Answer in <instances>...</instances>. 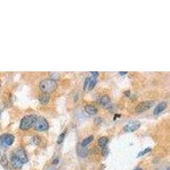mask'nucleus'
<instances>
[{
  "label": "nucleus",
  "instance_id": "obj_1",
  "mask_svg": "<svg viewBox=\"0 0 170 170\" xmlns=\"http://www.w3.org/2000/svg\"><path fill=\"white\" fill-rule=\"evenodd\" d=\"M39 88L43 94H50L57 88V83L52 78H46L39 83Z\"/></svg>",
  "mask_w": 170,
  "mask_h": 170
},
{
  "label": "nucleus",
  "instance_id": "obj_2",
  "mask_svg": "<svg viewBox=\"0 0 170 170\" xmlns=\"http://www.w3.org/2000/svg\"><path fill=\"white\" fill-rule=\"evenodd\" d=\"M36 118H37V117L34 115L25 116L20 123V129L21 130L30 129L32 127H33L34 123H35V121H36Z\"/></svg>",
  "mask_w": 170,
  "mask_h": 170
},
{
  "label": "nucleus",
  "instance_id": "obj_3",
  "mask_svg": "<svg viewBox=\"0 0 170 170\" xmlns=\"http://www.w3.org/2000/svg\"><path fill=\"white\" fill-rule=\"evenodd\" d=\"M33 127L38 131H46L48 129V123L44 117H38L36 118Z\"/></svg>",
  "mask_w": 170,
  "mask_h": 170
},
{
  "label": "nucleus",
  "instance_id": "obj_4",
  "mask_svg": "<svg viewBox=\"0 0 170 170\" xmlns=\"http://www.w3.org/2000/svg\"><path fill=\"white\" fill-rule=\"evenodd\" d=\"M15 137L13 134H4L0 136V145L4 147H9L14 143Z\"/></svg>",
  "mask_w": 170,
  "mask_h": 170
},
{
  "label": "nucleus",
  "instance_id": "obj_5",
  "mask_svg": "<svg viewBox=\"0 0 170 170\" xmlns=\"http://www.w3.org/2000/svg\"><path fill=\"white\" fill-rule=\"evenodd\" d=\"M153 106H154V101H146L140 102V103L135 107V111L137 113L144 112V111H147L150 108H151Z\"/></svg>",
  "mask_w": 170,
  "mask_h": 170
},
{
  "label": "nucleus",
  "instance_id": "obj_6",
  "mask_svg": "<svg viewBox=\"0 0 170 170\" xmlns=\"http://www.w3.org/2000/svg\"><path fill=\"white\" fill-rule=\"evenodd\" d=\"M139 127H140V123L139 121H130L124 126L123 130L127 133H131L137 130Z\"/></svg>",
  "mask_w": 170,
  "mask_h": 170
},
{
  "label": "nucleus",
  "instance_id": "obj_7",
  "mask_svg": "<svg viewBox=\"0 0 170 170\" xmlns=\"http://www.w3.org/2000/svg\"><path fill=\"white\" fill-rule=\"evenodd\" d=\"M15 155L23 164L28 162V157H27V153H26V151L23 150V149H18V150L16 151V152L15 153Z\"/></svg>",
  "mask_w": 170,
  "mask_h": 170
},
{
  "label": "nucleus",
  "instance_id": "obj_8",
  "mask_svg": "<svg viewBox=\"0 0 170 170\" xmlns=\"http://www.w3.org/2000/svg\"><path fill=\"white\" fill-rule=\"evenodd\" d=\"M99 103H100L101 106L105 107V108H108V107L110 106V105H111L110 97H109L108 95H106V94L102 95V96L100 98V100H99Z\"/></svg>",
  "mask_w": 170,
  "mask_h": 170
},
{
  "label": "nucleus",
  "instance_id": "obj_9",
  "mask_svg": "<svg viewBox=\"0 0 170 170\" xmlns=\"http://www.w3.org/2000/svg\"><path fill=\"white\" fill-rule=\"evenodd\" d=\"M166 107H167V103L165 101H162V102H161V103L157 104L155 108V110H154V114L155 115L160 114L161 112H162V111L166 109Z\"/></svg>",
  "mask_w": 170,
  "mask_h": 170
},
{
  "label": "nucleus",
  "instance_id": "obj_10",
  "mask_svg": "<svg viewBox=\"0 0 170 170\" xmlns=\"http://www.w3.org/2000/svg\"><path fill=\"white\" fill-rule=\"evenodd\" d=\"M11 163H12V166L15 167V168H17V169L20 168V167H22V165H23L22 162L15 157V154H14L12 157H11Z\"/></svg>",
  "mask_w": 170,
  "mask_h": 170
},
{
  "label": "nucleus",
  "instance_id": "obj_11",
  "mask_svg": "<svg viewBox=\"0 0 170 170\" xmlns=\"http://www.w3.org/2000/svg\"><path fill=\"white\" fill-rule=\"evenodd\" d=\"M84 110H85L86 112H87L88 115H90V116L95 115V114L97 113V111H98L96 107L94 106H92V105H87V106H85Z\"/></svg>",
  "mask_w": 170,
  "mask_h": 170
},
{
  "label": "nucleus",
  "instance_id": "obj_12",
  "mask_svg": "<svg viewBox=\"0 0 170 170\" xmlns=\"http://www.w3.org/2000/svg\"><path fill=\"white\" fill-rule=\"evenodd\" d=\"M50 100V97L48 94H42L38 96V101L42 105L48 104Z\"/></svg>",
  "mask_w": 170,
  "mask_h": 170
},
{
  "label": "nucleus",
  "instance_id": "obj_13",
  "mask_svg": "<svg viewBox=\"0 0 170 170\" xmlns=\"http://www.w3.org/2000/svg\"><path fill=\"white\" fill-rule=\"evenodd\" d=\"M107 143H108V138L106 136H102L98 139V145L101 147H105L107 145Z\"/></svg>",
  "mask_w": 170,
  "mask_h": 170
},
{
  "label": "nucleus",
  "instance_id": "obj_14",
  "mask_svg": "<svg viewBox=\"0 0 170 170\" xmlns=\"http://www.w3.org/2000/svg\"><path fill=\"white\" fill-rule=\"evenodd\" d=\"M93 139H94V136H93V135L88 136V137H87V138H85L84 139H83L80 145L82 146V147H86V146H87L88 144L91 143Z\"/></svg>",
  "mask_w": 170,
  "mask_h": 170
},
{
  "label": "nucleus",
  "instance_id": "obj_15",
  "mask_svg": "<svg viewBox=\"0 0 170 170\" xmlns=\"http://www.w3.org/2000/svg\"><path fill=\"white\" fill-rule=\"evenodd\" d=\"M96 78L95 77H89V83H88V90H91L94 88V87L96 84Z\"/></svg>",
  "mask_w": 170,
  "mask_h": 170
},
{
  "label": "nucleus",
  "instance_id": "obj_16",
  "mask_svg": "<svg viewBox=\"0 0 170 170\" xmlns=\"http://www.w3.org/2000/svg\"><path fill=\"white\" fill-rule=\"evenodd\" d=\"M0 162H1V164L3 165L4 167H7L8 166V161H7V157L5 155H4L3 157H1V160H0Z\"/></svg>",
  "mask_w": 170,
  "mask_h": 170
},
{
  "label": "nucleus",
  "instance_id": "obj_17",
  "mask_svg": "<svg viewBox=\"0 0 170 170\" xmlns=\"http://www.w3.org/2000/svg\"><path fill=\"white\" fill-rule=\"evenodd\" d=\"M66 130H65V131L60 135L59 139H58V140H57V143H58V144H60L62 141H63V139H64V138H65V135H66Z\"/></svg>",
  "mask_w": 170,
  "mask_h": 170
},
{
  "label": "nucleus",
  "instance_id": "obj_18",
  "mask_svg": "<svg viewBox=\"0 0 170 170\" xmlns=\"http://www.w3.org/2000/svg\"><path fill=\"white\" fill-rule=\"evenodd\" d=\"M151 151V148H146V149H145L143 151H140V152L138 154V157H141V156H143V155H145V154H146L147 152H150V151Z\"/></svg>",
  "mask_w": 170,
  "mask_h": 170
},
{
  "label": "nucleus",
  "instance_id": "obj_19",
  "mask_svg": "<svg viewBox=\"0 0 170 170\" xmlns=\"http://www.w3.org/2000/svg\"><path fill=\"white\" fill-rule=\"evenodd\" d=\"M91 74H92V76H93V77H95V78H97V77L99 76V73L96 72V71H95V72H94V71H92Z\"/></svg>",
  "mask_w": 170,
  "mask_h": 170
},
{
  "label": "nucleus",
  "instance_id": "obj_20",
  "mask_svg": "<svg viewBox=\"0 0 170 170\" xmlns=\"http://www.w3.org/2000/svg\"><path fill=\"white\" fill-rule=\"evenodd\" d=\"M107 153H108V150H107V149H104V150H103V154H104V156H106Z\"/></svg>",
  "mask_w": 170,
  "mask_h": 170
},
{
  "label": "nucleus",
  "instance_id": "obj_21",
  "mask_svg": "<svg viewBox=\"0 0 170 170\" xmlns=\"http://www.w3.org/2000/svg\"><path fill=\"white\" fill-rule=\"evenodd\" d=\"M58 162H59L58 158H55V159L53 161V164H56V163H58Z\"/></svg>",
  "mask_w": 170,
  "mask_h": 170
},
{
  "label": "nucleus",
  "instance_id": "obj_22",
  "mask_svg": "<svg viewBox=\"0 0 170 170\" xmlns=\"http://www.w3.org/2000/svg\"><path fill=\"white\" fill-rule=\"evenodd\" d=\"M119 74H120V75L123 76V75H125V74H127V71H123V72H122V71H120Z\"/></svg>",
  "mask_w": 170,
  "mask_h": 170
},
{
  "label": "nucleus",
  "instance_id": "obj_23",
  "mask_svg": "<svg viewBox=\"0 0 170 170\" xmlns=\"http://www.w3.org/2000/svg\"><path fill=\"white\" fill-rule=\"evenodd\" d=\"M125 94H126L127 96H129V95L130 94V92L129 91H126V92H125Z\"/></svg>",
  "mask_w": 170,
  "mask_h": 170
},
{
  "label": "nucleus",
  "instance_id": "obj_24",
  "mask_svg": "<svg viewBox=\"0 0 170 170\" xmlns=\"http://www.w3.org/2000/svg\"><path fill=\"white\" fill-rule=\"evenodd\" d=\"M134 170H143L141 168V167H136V168H134Z\"/></svg>",
  "mask_w": 170,
  "mask_h": 170
},
{
  "label": "nucleus",
  "instance_id": "obj_25",
  "mask_svg": "<svg viewBox=\"0 0 170 170\" xmlns=\"http://www.w3.org/2000/svg\"><path fill=\"white\" fill-rule=\"evenodd\" d=\"M0 112H1V110H0Z\"/></svg>",
  "mask_w": 170,
  "mask_h": 170
}]
</instances>
